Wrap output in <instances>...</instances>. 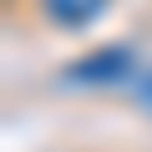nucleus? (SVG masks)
<instances>
[{
  "instance_id": "f257e3e1",
  "label": "nucleus",
  "mask_w": 152,
  "mask_h": 152,
  "mask_svg": "<svg viewBox=\"0 0 152 152\" xmlns=\"http://www.w3.org/2000/svg\"><path fill=\"white\" fill-rule=\"evenodd\" d=\"M102 10H107V0H46V15H51L56 26H66V31L91 26Z\"/></svg>"
}]
</instances>
